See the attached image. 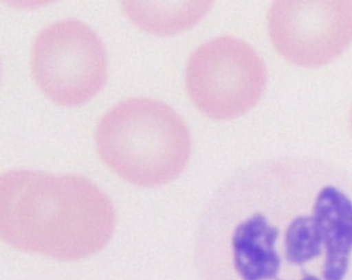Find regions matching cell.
I'll use <instances>...</instances> for the list:
<instances>
[{
	"label": "cell",
	"instance_id": "obj_1",
	"mask_svg": "<svg viewBox=\"0 0 352 280\" xmlns=\"http://www.w3.org/2000/svg\"><path fill=\"white\" fill-rule=\"evenodd\" d=\"M113 205L75 174L12 170L0 178V234L12 247L61 261L91 256L111 240Z\"/></svg>",
	"mask_w": 352,
	"mask_h": 280
},
{
	"label": "cell",
	"instance_id": "obj_2",
	"mask_svg": "<svg viewBox=\"0 0 352 280\" xmlns=\"http://www.w3.org/2000/svg\"><path fill=\"white\" fill-rule=\"evenodd\" d=\"M95 143L102 162L131 184L153 187L180 173L190 152L189 129L167 104L153 99L123 100L100 119Z\"/></svg>",
	"mask_w": 352,
	"mask_h": 280
},
{
	"label": "cell",
	"instance_id": "obj_3",
	"mask_svg": "<svg viewBox=\"0 0 352 280\" xmlns=\"http://www.w3.org/2000/svg\"><path fill=\"white\" fill-rule=\"evenodd\" d=\"M34 79L42 93L58 105L87 102L107 78V51L98 34L82 21L54 22L36 37L31 54Z\"/></svg>",
	"mask_w": 352,
	"mask_h": 280
},
{
	"label": "cell",
	"instance_id": "obj_4",
	"mask_svg": "<svg viewBox=\"0 0 352 280\" xmlns=\"http://www.w3.org/2000/svg\"><path fill=\"white\" fill-rule=\"evenodd\" d=\"M265 65L254 49L232 36L200 45L186 69V85L194 104L214 119L238 117L253 108L265 88Z\"/></svg>",
	"mask_w": 352,
	"mask_h": 280
},
{
	"label": "cell",
	"instance_id": "obj_5",
	"mask_svg": "<svg viewBox=\"0 0 352 280\" xmlns=\"http://www.w3.org/2000/svg\"><path fill=\"white\" fill-rule=\"evenodd\" d=\"M267 25L274 47L287 60L321 66L352 42V1H276Z\"/></svg>",
	"mask_w": 352,
	"mask_h": 280
},
{
	"label": "cell",
	"instance_id": "obj_6",
	"mask_svg": "<svg viewBox=\"0 0 352 280\" xmlns=\"http://www.w3.org/2000/svg\"><path fill=\"white\" fill-rule=\"evenodd\" d=\"M212 1H126L124 8L140 27L171 36L193 27L210 10Z\"/></svg>",
	"mask_w": 352,
	"mask_h": 280
},
{
	"label": "cell",
	"instance_id": "obj_7",
	"mask_svg": "<svg viewBox=\"0 0 352 280\" xmlns=\"http://www.w3.org/2000/svg\"><path fill=\"white\" fill-rule=\"evenodd\" d=\"M351 125H352V110H351Z\"/></svg>",
	"mask_w": 352,
	"mask_h": 280
}]
</instances>
